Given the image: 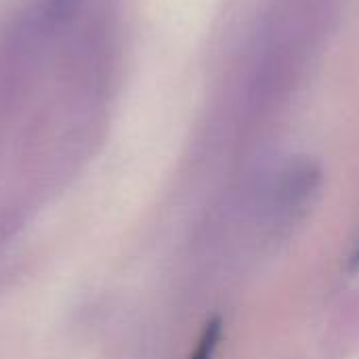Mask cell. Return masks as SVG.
I'll use <instances>...</instances> for the list:
<instances>
[{
    "label": "cell",
    "mask_w": 359,
    "mask_h": 359,
    "mask_svg": "<svg viewBox=\"0 0 359 359\" xmlns=\"http://www.w3.org/2000/svg\"><path fill=\"white\" fill-rule=\"evenodd\" d=\"M219 339H221V326H219V324H210V326L206 328V332H204V337H202V341H200V345H198V349H196V353L191 355V359L212 358Z\"/></svg>",
    "instance_id": "obj_1"
},
{
    "label": "cell",
    "mask_w": 359,
    "mask_h": 359,
    "mask_svg": "<svg viewBox=\"0 0 359 359\" xmlns=\"http://www.w3.org/2000/svg\"><path fill=\"white\" fill-rule=\"evenodd\" d=\"M80 0H50V8L57 13V15H67L69 11H74L78 6Z\"/></svg>",
    "instance_id": "obj_2"
},
{
    "label": "cell",
    "mask_w": 359,
    "mask_h": 359,
    "mask_svg": "<svg viewBox=\"0 0 359 359\" xmlns=\"http://www.w3.org/2000/svg\"><path fill=\"white\" fill-rule=\"evenodd\" d=\"M353 265H355V267H358V265H359V248H358V252L353 255Z\"/></svg>",
    "instance_id": "obj_3"
}]
</instances>
